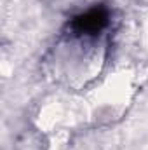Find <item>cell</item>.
Returning <instances> with one entry per match:
<instances>
[{
  "label": "cell",
  "mask_w": 148,
  "mask_h": 150,
  "mask_svg": "<svg viewBox=\"0 0 148 150\" xmlns=\"http://www.w3.org/2000/svg\"><path fill=\"white\" fill-rule=\"evenodd\" d=\"M108 25V12L101 7H94L72 21V30L78 35H99Z\"/></svg>",
  "instance_id": "6da1fadb"
}]
</instances>
